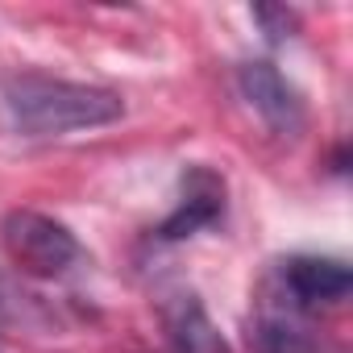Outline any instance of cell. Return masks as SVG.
<instances>
[{
  "label": "cell",
  "instance_id": "3957f363",
  "mask_svg": "<svg viewBox=\"0 0 353 353\" xmlns=\"http://www.w3.org/2000/svg\"><path fill=\"white\" fill-rule=\"evenodd\" d=\"M237 88L245 96V104L270 125V133L279 137H295L307 121V108H303V96L299 88L274 67V63H245L237 71Z\"/></svg>",
  "mask_w": 353,
  "mask_h": 353
},
{
  "label": "cell",
  "instance_id": "6da1fadb",
  "mask_svg": "<svg viewBox=\"0 0 353 353\" xmlns=\"http://www.w3.org/2000/svg\"><path fill=\"white\" fill-rule=\"evenodd\" d=\"M5 112L17 133L26 137H63L75 129H100L125 117V100L112 88L96 83H71L38 71L9 75L0 88Z\"/></svg>",
  "mask_w": 353,
  "mask_h": 353
},
{
  "label": "cell",
  "instance_id": "8992f818",
  "mask_svg": "<svg viewBox=\"0 0 353 353\" xmlns=\"http://www.w3.org/2000/svg\"><path fill=\"white\" fill-rule=\"evenodd\" d=\"M170 349L174 353H229L225 336L212 328V320L196 303V295H188L170 316Z\"/></svg>",
  "mask_w": 353,
  "mask_h": 353
},
{
  "label": "cell",
  "instance_id": "277c9868",
  "mask_svg": "<svg viewBox=\"0 0 353 353\" xmlns=\"http://www.w3.org/2000/svg\"><path fill=\"white\" fill-rule=\"evenodd\" d=\"M283 291L291 299V307H320V303H341L353 287V274L341 258H316V254H299L287 258L283 270Z\"/></svg>",
  "mask_w": 353,
  "mask_h": 353
},
{
  "label": "cell",
  "instance_id": "7a4b0ae2",
  "mask_svg": "<svg viewBox=\"0 0 353 353\" xmlns=\"http://www.w3.org/2000/svg\"><path fill=\"white\" fill-rule=\"evenodd\" d=\"M0 241H5L9 262L34 279H59L79 262L75 233L46 212H30V208L9 212L5 225H0Z\"/></svg>",
  "mask_w": 353,
  "mask_h": 353
},
{
  "label": "cell",
  "instance_id": "5b68a950",
  "mask_svg": "<svg viewBox=\"0 0 353 353\" xmlns=\"http://www.w3.org/2000/svg\"><path fill=\"white\" fill-rule=\"evenodd\" d=\"M221 212H225V179L216 170H208V166H192L183 174V200L170 212V221L162 225V237L166 241L192 237L196 229L212 225Z\"/></svg>",
  "mask_w": 353,
  "mask_h": 353
}]
</instances>
